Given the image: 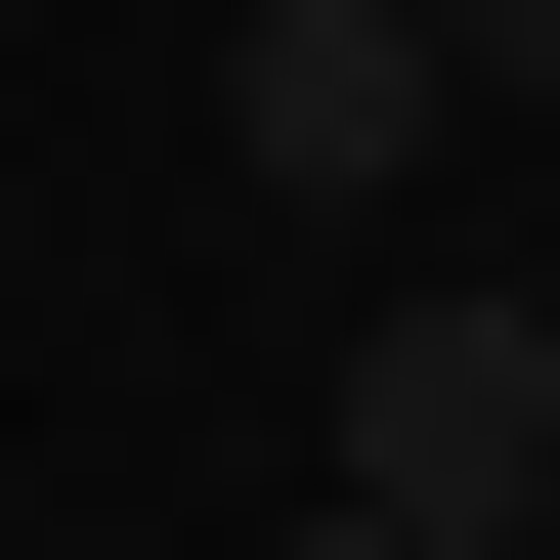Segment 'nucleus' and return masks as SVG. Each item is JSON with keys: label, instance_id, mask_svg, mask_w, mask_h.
<instances>
[{"label": "nucleus", "instance_id": "f03ea898", "mask_svg": "<svg viewBox=\"0 0 560 560\" xmlns=\"http://www.w3.org/2000/svg\"><path fill=\"white\" fill-rule=\"evenodd\" d=\"M431 130H475L431 0H259V44H215V173H259V215H431Z\"/></svg>", "mask_w": 560, "mask_h": 560}, {"label": "nucleus", "instance_id": "39448f33", "mask_svg": "<svg viewBox=\"0 0 560 560\" xmlns=\"http://www.w3.org/2000/svg\"><path fill=\"white\" fill-rule=\"evenodd\" d=\"M517 173H560V86H517Z\"/></svg>", "mask_w": 560, "mask_h": 560}, {"label": "nucleus", "instance_id": "7ed1b4c3", "mask_svg": "<svg viewBox=\"0 0 560 560\" xmlns=\"http://www.w3.org/2000/svg\"><path fill=\"white\" fill-rule=\"evenodd\" d=\"M431 44H475V86H560V0H431Z\"/></svg>", "mask_w": 560, "mask_h": 560}, {"label": "nucleus", "instance_id": "f257e3e1", "mask_svg": "<svg viewBox=\"0 0 560 560\" xmlns=\"http://www.w3.org/2000/svg\"><path fill=\"white\" fill-rule=\"evenodd\" d=\"M346 517H431V560L560 517V259H388L346 302Z\"/></svg>", "mask_w": 560, "mask_h": 560}, {"label": "nucleus", "instance_id": "20e7f679", "mask_svg": "<svg viewBox=\"0 0 560 560\" xmlns=\"http://www.w3.org/2000/svg\"><path fill=\"white\" fill-rule=\"evenodd\" d=\"M302 560H431V517H302Z\"/></svg>", "mask_w": 560, "mask_h": 560}]
</instances>
